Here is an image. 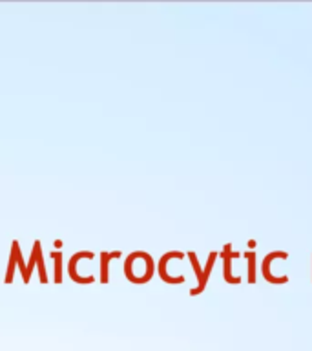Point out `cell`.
I'll use <instances>...</instances> for the list:
<instances>
[{"label": "cell", "instance_id": "3", "mask_svg": "<svg viewBox=\"0 0 312 351\" xmlns=\"http://www.w3.org/2000/svg\"><path fill=\"white\" fill-rule=\"evenodd\" d=\"M216 258H218V252H210V256H208L207 269L203 271V269L199 267V262H197L196 254H190V260H192V263H194V269H196L197 278H199V285H197L196 289L192 291V295H199V293H201V291L205 289V285H207V280H208V276H210V271H212L213 262H216Z\"/></svg>", "mask_w": 312, "mask_h": 351}, {"label": "cell", "instance_id": "4", "mask_svg": "<svg viewBox=\"0 0 312 351\" xmlns=\"http://www.w3.org/2000/svg\"><path fill=\"white\" fill-rule=\"evenodd\" d=\"M243 256H245L246 262H248V284H256V262H257L256 252L246 251Z\"/></svg>", "mask_w": 312, "mask_h": 351}, {"label": "cell", "instance_id": "5", "mask_svg": "<svg viewBox=\"0 0 312 351\" xmlns=\"http://www.w3.org/2000/svg\"><path fill=\"white\" fill-rule=\"evenodd\" d=\"M311 280H312V278H311Z\"/></svg>", "mask_w": 312, "mask_h": 351}, {"label": "cell", "instance_id": "2", "mask_svg": "<svg viewBox=\"0 0 312 351\" xmlns=\"http://www.w3.org/2000/svg\"><path fill=\"white\" fill-rule=\"evenodd\" d=\"M221 256H223V278L226 284L230 285H237L241 284L239 276H234L232 274V260L241 256V252L232 251V243H226L223 247V252H221Z\"/></svg>", "mask_w": 312, "mask_h": 351}, {"label": "cell", "instance_id": "1", "mask_svg": "<svg viewBox=\"0 0 312 351\" xmlns=\"http://www.w3.org/2000/svg\"><path fill=\"white\" fill-rule=\"evenodd\" d=\"M287 260L289 258V254L285 251H272V252H268L267 256L263 258V262H261V274H263V278L267 280L268 284H272V285H283V284H289V278L287 276H274L272 273H270V265H272L274 260Z\"/></svg>", "mask_w": 312, "mask_h": 351}]
</instances>
